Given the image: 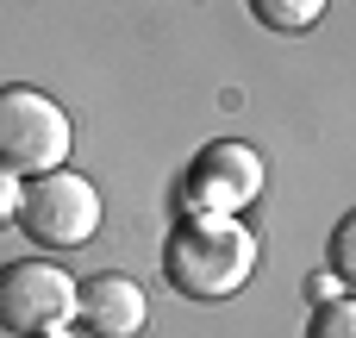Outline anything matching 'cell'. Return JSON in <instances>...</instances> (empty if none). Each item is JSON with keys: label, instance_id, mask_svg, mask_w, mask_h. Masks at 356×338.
Returning a JSON list of instances; mask_svg holds the SVG:
<instances>
[{"label": "cell", "instance_id": "9c48e42d", "mask_svg": "<svg viewBox=\"0 0 356 338\" xmlns=\"http://www.w3.org/2000/svg\"><path fill=\"white\" fill-rule=\"evenodd\" d=\"M332 270L356 289V213H344V220H338V232H332Z\"/></svg>", "mask_w": 356, "mask_h": 338}, {"label": "cell", "instance_id": "277c9868", "mask_svg": "<svg viewBox=\"0 0 356 338\" xmlns=\"http://www.w3.org/2000/svg\"><path fill=\"white\" fill-rule=\"evenodd\" d=\"M69 320H75V282L56 263L25 257L0 270V326L13 338H56Z\"/></svg>", "mask_w": 356, "mask_h": 338}, {"label": "cell", "instance_id": "8992f818", "mask_svg": "<svg viewBox=\"0 0 356 338\" xmlns=\"http://www.w3.org/2000/svg\"><path fill=\"white\" fill-rule=\"evenodd\" d=\"M75 320L94 338H138L150 320V301L131 276H94V282H75Z\"/></svg>", "mask_w": 356, "mask_h": 338}, {"label": "cell", "instance_id": "8fae6325", "mask_svg": "<svg viewBox=\"0 0 356 338\" xmlns=\"http://www.w3.org/2000/svg\"><path fill=\"white\" fill-rule=\"evenodd\" d=\"M56 338H63V332H56Z\"/></svg>", "mask_w": 356, "mask_h": 338}, {"label": "cell", "instance_id": "30bf717a", "mask_svg": "<svg viewBox=\"0 0 356 338\" xmlns=\"http://www.w3.org/2000/svg\"><path fill=\"white\" fill-rule=\"evenodd\" d=\"M19 201H25V188H19V176L13 169H0V232L19 220Z\"/></svg>", "mask_w": 356, "mask_h": 338}, {"label": "cell", "instance_id": "6da1fadb", "mask_svg": "<svg viewBox=\"0 0 356 338\" xmlns=\"http://www.w3.org/2000/svg\"><path fill=\"white\" fill-rule=\"evenodd\" d=\"M163 276L188 301H225L257 276V232L219 213H188L163 245Z\"/></svg>", "mask_w": 356, "mask_h": 338}, {"label": "cell", "instance_id": "52a82bcc", "mask_svg": "<svg viewBox=\"0 0 356 338\" xmlns=\"http://www.w3.org/2000/svg\"><path fill=\"white\" fill-rule=\"evenodd\" d=\"M325 6H332V0H250L257 25H269L275 38H300V31H313V25L325 19Z\"/></svg>", "mask_w": 356, "mask_h": 338}, {"label": "cell", "instance_id": "3957f363", "mask_svg": "<svg viewBox=\"0 0 356 338\" xmlns=\"http://www.w3.org/2000/svg\"><path fill=\"white\" fill-rule=\"evenodd\" d=\"M69 157V113L38 88H0V169L50 176Z\"/></svg>", "mask_w": 356, "mask_h": 338}, {"label": "cell", "instance_id": "ba28073f", "mask_svg": "<svg viewBox=\"0 0 356 338\" xmlns=\"http://www.w3.org/2000/svg\"><path fill=\"white\" fill-rule=\"evenodd\" d=\"M307 338H356V301H325L307 320Z\"/></svg>", "mask_w": 356, "mask_h": 338}, {"label": "cell", "instance_id": "7a4b0ae2", "mask_svg": "<svg viewBox=\"0 0 356 338\" xmlns=\"http://www.w3.org/2000/svg\"><path fill=\"white\" fill-rule=\"evenodd\" d=\"M19 226L31 245L44 251H81L94 232H100V194L88 176L75 169H50V176H31L25 201H19Z\"/></svg>", "mask_w": 356, "mask_h": 338}, {"label": "cell", "instance_id": "5b68a950", "mask_svg": "<svg viewBox=\"0 0 356 338\" xmlns=\"http://www.w3.org/2000/svg\"><path fill=\"white\" fill-rule=\"evenodd\" d=\"M188 213H219V220H232L238 207H250L257 194H263V157L250 151V144H238V138H219V144H207L194 163H188Z\"/></svg>", "mask_w": 356, "mask_h": 338}]
</instances>
